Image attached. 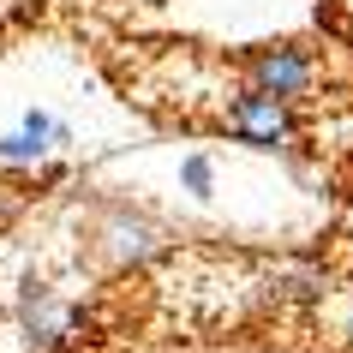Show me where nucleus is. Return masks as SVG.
Returning a JSON list of instances; mask_svg holds the SVG:
<instances>
[{
	"label": "nucleus",
	"instance_id": "obj_1",
	"mask_svg": "<svg viewBox=\"0 0 353 353\" xmlns=\"http://www.w3.org/2000/svg\"><path fill=\"white\" fill-rule=\"evenodd\" d=\"M216 126H222L234 144L258 150V156H294V150H299V108H294V102H281V96L252 90V84H240V90L222 102Z\"/></svg>",
	"mask_w": 353,
	"mask_h": 353
},
{
	"label": "nucleus",
	"instance_id": "obj_2",
	"mask_svg": "<svg viewBox=\"0 0 353 353\" xmlns=\"http://www.w3.org/2000/svg\"><path fill=\"white\" fill-rule=\"evenodd\" d=\"M168 245H174V234L138 204H108L90 228V252L114 270H144V263L168 258Z\"/></svg>",
	"mask_w": 353,
	"mask_h": 353
},
{
	"label": "nucleus",
	"instance_id": "obj_3",
	"mask_svg": "<svg viewBox=\"0 0 353 353\" xmlns=\"http://www.w3.org/2000/svg\"><path fill=\"white\" fill-rule=\"evenodd\" d=\"M240 78L252 84V90L263 96H281V102H312L317 78H323V66H317V54L305 48V42H252L240 54Z\"/></svg>",
	"mask_w": 353,
	"mask_h": 353
},
{
	"label": "nucleus",
	"instance_id": "obj_4",
	"mask_svg": "<svg viewBox=\"0 0 353 353\" xmlns=\"http://www.w3.org/2000/svg\"><path fill=\"white\" fill-rule=\"evenodd\" d=\"M19 330H24V347H30V353H60V347H72L78 335H84V312L66 305V299H54L42 276H24Z\"/></svg>",
	"mask_w": 353,
	"mask_h": 353
},
{
	"label": "nucleus",
	"instance_id": "obj_5",
	"mask_svg": "<svg viewBox=\"0 0 353 353\" xmlns=\"http://www.w3.org/2000/svg\"><path fill=\"white\" fill-rule=\"evenodd\" d=\"M66 144H72V126L54 120V114H42V108H30V114L19 120V132H0V162L37 168V162H48V156L66 150Z\"/></svg>",
	"mask_w": 353,
	"mask_h": 353
},
{
	"label": "nucleus",
	"instance_id": "obj_6",
	"mask_svg": "<svg viewBox=\"0 0 353 353\" xmlns=\"http://www.w3.org/2000/svg\"><path fill=\"white\" fill-rule=\"evenodd\" d=\"M323 294H330V276H323L317 263H294V270L276 276V299L281 305H317Z\"/></svg>",
	"mask_w": 353,
	"mask_h": 353
},
{
	"label": "nucleus",
	"instance_id": "obj_7",
	"mask_svg": "<svg viewBox=\"0 0 353 353\" xmlns=\"http://www.w3.org/2000/svg\"><path fill=\"white\" fill-rule=\"evenodd\" d=\"M180 186H186V198H216V156L210 150H192L186 162H180Z\"/></svg>",
	"mask_w": 353,
	"mask_h": 353
}]
</instances>
